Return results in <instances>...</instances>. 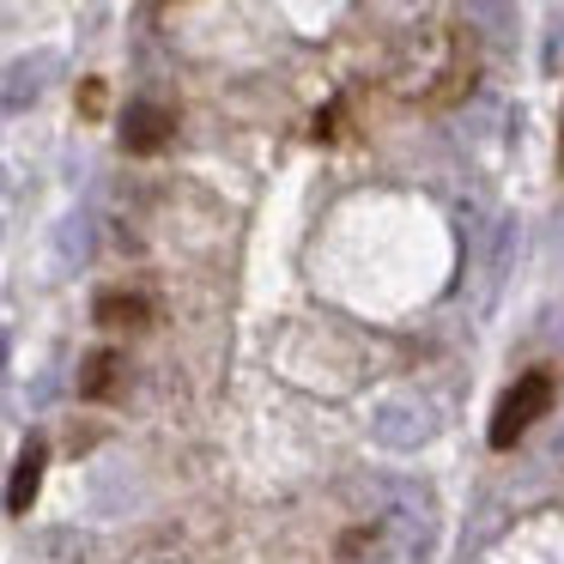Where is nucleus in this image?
<instances>
[{
	"label": "nucleus",
	"mask_w": 564,
	"mask_h": 564,
	"mask_svg": "<svg viewBox=\"0 0 564 564\" xmlns=\"http://www.w3.org/2000/svg\"><path fill=\"white\" fill-rule=\"evenodd\" d=\"M43 467H50V449H43V437H31L25 449H19V462H13V486H7V510L13 516H31V498H37V486H43Z\"/></svg>",
	"instance_id": "obj_3"
},
{
	"label": "nucleus",
	"mask_w": 564,
	"mask_h": 564,
	"mask_svg": "<svg viewBox=\"0 0 564 564\" xmlns=\"http://www.w3.org/2000/svg\"><path fill=\"white\" fill-rule=\"evenodd\" d=\"M91 316H98L104 328H147V322H152V304H147V297H128V292H104Z\"/></svg>",
	"instance_id": "obj_5"
},
{
	"label": "nucleus",
	"mask_w": 564,
	"mask_h": 564,
	"mask_svg": "<svg viewBox=\"0 0 564 564\" xmlns=\"http://www.w3.org/2000/svg\"><path fill=\"white\" fill-rule=\"evenodd\" d=\"M79 116H91V122L104 116V79H86V91H79Z\"/></svg>",
	"instance_id": "obj_6"
},
{
	"label": "nucleus",
	"mask_w": 564,
	"mask_h": 564,
	"mask_svg": "<svg viewBox=\"0 0 564 564\" xmlns=\"http://www.w3.org/2000/svg\"><path fill=\"white\" fill-rule=\"evenodd\" d=\"M116 382H122V352L98 346V352L86 358V377H79V401H110Z\"/></svg>",
	"instance_id": "obj_4"
},
{
	"label": "nucleus",
	"mask_w": 564,
	"mask_h": 564,
	"mask_svg": "<svg viewBox=\"0 0 564 564\" xmlns=\"http://www.w3.org/2000/svg\"><path fill=\"white\" fill-rule=\"evenodd\" d=\"M171 140H176V110H164V104H134V110H128L122 147L134 152V159H159Z\"/></svg>",
	"instance_id": "obj_2"
},
{
	"label": "nucleus",
	"mask_w": 564,
	"mask_h": 564,
	"mask_svg": "<svg viewBox=\"0 0 564 564\" xmlns=\"http://www.w3.org/2000/svg\"><path fill=\"white\" fill-rule=\"evenodd\" d=\"M552 401H558V377H552L546 365H534V370H522V377L503 389V401L491 406V449H516V443L528 437V431L540 425V419L552 413Z\"/></svg>",
	"instance_id": "obj_1"
}]
</instances>
